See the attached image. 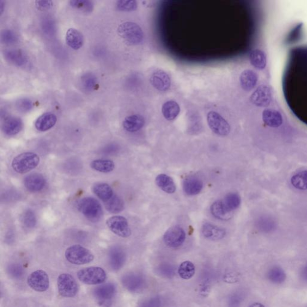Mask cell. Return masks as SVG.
I'll use <instances>...</instances> for the list:
<instances>
[{"mask_svg": "<svg viewBox=\"0 0 307 307\" xmlns=\"http://www.w3.org/2000/svg\"><path fill=\"white\" fill-rule=\"evenodd\" d=\"M40 163V157L37 154L26 152L20 154L13 158L12 166L18 174H24L33 170Z\"/></svg>", "mask_w": 307, "mask_h": 307, "instance_id": "obj_1", "label": "cell"}, {"mask_svg": "<svg viewBox=\"0 0 307 307\" xmlns=\"http://www.w3.org/2000/svg\"><path fill=\"white\" fill-rule=\"evenodd\" d=\"M77 208L91 222H99L103 217V211L101 204L93 198L88 197L80 199L77 204Z\"/></svg>", "mask_w": 307, "mask_h": 307, "instance_id": "obj_2", "label": "cell"}, {"mask_svg": "<svg viewBox=\"0 0 307 307\" xmlns=\"http://www.w3.org/2000/svg\"><path fill=\"white\" fill-rule=\"evenodd\" d=\"M66 260L76 265H85L93 262L94 256L90 250L80 245H74L67 248L65 252Z\"/></svg>", "mask_w": 307, "mask_h": 307, "instance_id": "obj_3", "label": "cell"}, {"mask_svg": "<svg viewBox=\"0 0 307 307\" xmlns=\"http://www.w3.org/2000/svg\"><path fill=\"white\" fill-rule=\"evenodd\" d=\"M117 31L119 36L131 45H138L144 39V33L141 26L134 23L126 22L121 24Z\"/></svg>", "mask_w": 307, "mask_h": 307, "instance_id": "obj_4", "label": "cell"}, {"mask_svg": "<svg viewBox=\"0 0 307 307\" xmlns=\"http://www.w3.org/2000/svg\"><path fill=\"white\" fill-rule=\"evenodd\" d=\"M78 279L83 283L97 285L103 283L107 279V274L103 268L91 266L80 269L77 272Z\"/></svg>", "mask_w": 307, "mask_h": 307, "instance_id": "obj_5", "label": "cell"}, {"mask_svg": "<svg viewBox=\"0 0 307 307\" xmlns=\"http://www.w3.org/2000/svg\"><path fill=\"white\" fill-rule=\"evenodd\" d=\"M57 285L59 294L62 297H74L79 290V286L76 280L69 274H60L58 277Z\"/></svg>", "mask_w": 307, "mask_h": 307, "instance_id": "obj_6", "label": "cell"}, {"mask_svg": "<svg viewBox=\"0 0 307 307\" xmlns=\"http://www.w3.org/2000/svg\"><path fill=\"white\" fill-rule=\"evenodd\" d=\"M207 122L211 130L217 135L226 136L230 133V124L219 113L210 111L207 115Z\"/></svg>", "mask_w": 307, "mask_h": 307, "instance_id": "obj_7", "label": "cell"}, {"mask_svg": "<svg viewBox=\"0 0 307 307\" xmlns=\"http://www.w3.org/2000/svg\"><path fill=\"white\" fill-rule=\"evenodd\" d=\"M106 225L109 230L118 236L128 238L131 234L128 220L121 215H114L109 218L106 221Z\"/></svg>", "mask_w": 307, "mask_h": 307, "instance_id": "obj_8", "label": "cell"}, {"mask_svg": "<svg viewBox=\"0 0 307 307\" xmlns=\"http://www.w3.org/2000/svg\"><path fill=\"white\" fill-rule=\"evenodd\" d=\"M27 283L32 289L36 292H46L50 287L49 276L41 269L34 271L28 276Z\"/></svg>", "mask_w": 307, "mask_h": 307, "instance_id": "obj_9", "label": "cell"}, {"mask_svg": "<svg viewBox=\"0 0 307 307\" xmlns=\"http://www.w3.org/2000/svg\"><path fill=\"white\" fill-rule=\"evenodd\" d=\"M186 234L181 227L174 226L166 231L163 240L167 246L176 249L181 246L185 240Z\"/></svg>", "mask_w": 307, "mask_h": 307, "instance_id": "obj_10", "label": "cell"}, {"mask_svg": "<svg viewBox=\"0 0 307 307\" xmlns=\"http://www.w3.org/2000/svg\"><path fill=\"white\" fill-rule=\"evenodd\" d=\"M94 297L102 304L110 303L117 294V287L113 283L100 285L93 291Z\"/></svg>", "mask_w": 307, "mask_h": 307, "instance_id": "obj_11", "label": "cell"}, {"mask_svg": "<svg viewBox=\"0 0 307 307\" xmlns=\"http://www.w3.org/2000/svg\"><path fill=\"white\" fill-rule=\"evenodd\" d=\"M151 83L156 90L160 91L168 90L171 85V79L169 75L163 70H157L151 75Z\"/></svg>", "mask_w": 307, "mask_h": 307, "instance_id": "obj_12", "label": "cell"}, {"mask_svg": "<svg viewBox=\"0 0 307 307\" xmlns=\"http://www.w3.org/2000/svg\"><path fill=\"white\" fill-rule=\"evenodd\" d=\"M24 186L29 192H38L44 188L47 184V180L41 174L29 175L24 180Z\"/></svg>", "mask_w": 307, "mask_h": 307, "instance_id": "obj_13", "label": "cell"}, {"mask_svg": "<svg viewBox=\"0 0 307 307\" xmlns=\"http://www.w3.org/2000/svg\"><path fill=\"white\" fill-rule=\"evenodd\" d=\"M205 238L211 241H219L223 239L226 235V231L219 226L211 224L210 223H206L202 228Z\"/></svg>", "mask_w": 307, "mask_h": 307, "instance_id": "obj_14", "label": "cell"}, {"mask_svg": "<svg viewBox=\"0 0 307 307\" xmlns=\"http://www.w3.org/2000/svg\"><path fill=\"white\" fill-rule=\"evenodd\" d=\"M124 286L131 292H137L143 287L144 280L139 274L128 273L125 275L122 278Z\"/></svg>", "mask_w": 307, "mask_h": 307, "instance_id": "obj_15", "label": "cell"}, {"mask_svg": "<svg viewBox=\"0 0 307 307\" xmlns=\"http://www.w3.org/2000/svg\"><path fill=\"white\" fill-rule=\"evenodd\" d=\"M109 263L112 270L118 271L123 267L126 262V255L118 247L112 248L109 253Z\"/></svg>", "mask_w": 307, "mask_h": 307, "instance_id": "obj_16", "label": "cell"}, {"mask_svg": "<svg viewBox=\"0 0 307 307\" xmlns=\"http://www.w3.org/2000/svg\"><path fill=\"white\" fill-rule=\"evenodd\" d=\"M203 182L196 177H188L183 182V189L189 196L198 195L203 190Z\"/></svg>", "mask_w": 307, "mask_h": 307, "instance_id": "obj_17", "label": "cell"}, {"mask_svg": "<svg viewBox=\"0 0 307 307\" xmlns=\"http://www.w3.org/2000/svg\"><path fill=\"white\" fill-rule=\"evenodd\" d=\"M145 125V119L141 115H131L127 117L123 123L124 128L128 132H136Z\"/></svg>", "mask_w": 307, "mask_h": 307, "instance_id": "obj_18", "label": "cell"}, {"mask_svg": "<svg viewBox=\"0 0 307 307\" xmlns=\"http://www.w3.org/2000/svg\"><path fill=\"white\" fill-rule=\"evenodd\" d=\"M57 121V118L51 113H45L40 116L35 123V128L39 131H46L50 130Z\"/></svg>", "mask_w": 307, "mask_h": 307, "instance_id": "obj_19", "label": "cell"}, {"mask_svg": "<svg viewBox=\"0 0 307 307\" xmlns=\"http://www.w3.org/2000/svg\"><path fill=\"white\" fill-rule=\"evenodd\" d=\"M66 40L69 47L75 50L81 48L84 42L82 34L75 28L68 29L66 35Z\"/></svg>", "mask_w": 307, "mask_h": 307, "instance_id": "obj_20", "label": "cell"}, {"mask_svg": "<svg viewBox=\"0 0 307 307\" xmlns=\"http://www.w3.org/2000/svg\"><path fill=\"white\" fill-rule=\"evenodd\" d=\"M211 212L212 215L216 219L227 221L232 217V212H231L225 205L223 201H217L212 204Z\"/></svg>", "mask_w": 307, "mask_h": 307, "instance_id": "obj_21", "label": "cell"}, {"mask_svg": "<svg viewBox=\"0 0 307 307\" xmlns=\"http://www.w3.org/2000/svg\"><path fill=\"white\" fill-rule=\"evenodd\" d=\"M23 123L20 118L10 117L5 121L2 126V130L8 136H14L22 130Z\"/></svg>", "mask_w": 307, "mask_h": 307, "instance_id": "obj_22", "label": "cell"}, {"mask_svg": "<svg viewBox=\"0 0 307 307\" xmlns=\"http://www.w3.org/2000/svg\"><path fill=\"white\" fill-rule=\"evenodd\" d=\"M155 183L161 190L166 193L172 194L176 192V185L173 179L168 175L161 174L156 177Z\"/></svg>", "mask_w": 307, "mask_h": 307, "instance_id": "obj_23", "label": "cell"}, {"mask_svg": "<svg viewBox=\"0 0 307 307\" xmlns=\"http://www.w3.org/2000/svg\"><path fill=\"white\" fill-rule=\"evenodd\" d=\"M93 190L94 194L104 203H107L115 195L112 187L106 183H98L94 185Z\"/></svg>", "mask_w": 307, "mask_h": 307, "instance_id": "obj_24", "label": "cell"}, {"mask_svg": "<svg viewBox=\"0 0 307 307\" xmlns=\"http://www.w3.org/2000/svg\"><path fill=\"white\" fill-rule=\"evenodd\" d=\"M270 98L268 88L265 86H260L253 93L250 101L257 106H264L268 103Z\"/></svg>", "mask_w": 307, "mask_h": 307, "instance_id": "obj_25", "label": "cell"}, {"mask_svg": "<svg viewBox=\"0 0 307 307\" xmlns=\"http://www.w3.org/2000/svg\"><path fill=\"white\" fill-rule=\"evenodd\" d=\"M161 112L163 117L168 121H172L178 117L180 112V107L179 103L174 101H169L165 102L161 107Z\"/></svg>", "mask_w": 307, "mask_h": 307, "instance_id": "obj_26", "label": "cell"}, {"mask_svg": "<svg viewBox=\"0 0 307 307\" xmlns=\"http://www.w3.org/2000/svg\"><path fill=\"white\" fill-rule=\"evenodd\" d=\"M4 56L9 63L17 66H23L27 62L26 56L20 50H13L5 51Z\"/></svg>", "mask_w": 307, "mask_h": 307, "instance_id": "obj_27", "label": "cell"}, {"mask_svg": "<svg viewBox=\"0 0 307 307\" xmlns=\"http://www.w3.org/2000/svg\"><path fill=\"white\" fill-rule=\"evenodd\" d=\"M239 80L242 88L244 90L249 91L254 88L256 84L257 77L254 72L250 70H246L242 72Z\"/></svg>", "mask_w": 307, "mask_h": 307, "instance_id": "obj_28", "label": "cell"}, {"mask_svg": "<svg viewBox=\"0 0 307 307\" xmlns=\"http://www.w3.org/2000/svg\"><path fill=\"white\" fill-rule=\"evenodd\" d=\"M266 277L272 283L280 284L283 283L287 277L283 269L275 266L269 269Z\"/></svg>", "mask_w": 307, "mask_h": 307, "instance_id": "obj_29", "label": "cell"}, {"mask_svg": "<svg viewBox=\"0 0 307 307\" xmlns=\"http://www.w3.org/2000/svg\"><path fill=\"white\" fill-rule=\"evenodd\" d=\"M91 168L102 173H109L114 171L115 165L110 160L98 159L93 160L90 164Z\"/></svg>", "mask_w": 307, "mask_h": 307, "instance_id": "obj_30", "label": "cell"}, {"mask_svg": "<svg viewBox=\"0 0 307 307\" xmlns=\"http://www.w3.org/2000/svg\"><path fill=\"white\" fill-rule=\"evenodd\" d=\"M263 119L264 122L269 126L277 128L282 123V118L279 112L272 110H266L263 112Z\"/></svg>", "mask_w": 307, "mask_h": 307, "instance_id": "obj_31", "label": "cell"}, {"mask_svg": "<svg viewBox=\"0 0 307 307\" xmlns=\"http://www.w3.org/2000/svg\"><path fill=\"white\" fill-rule=\"evenodd\" d=\"M104 206L107 211L112 214L119 213L125 209L123 201L116 195L107 203H104Z\"/></svg>", "mask_w": 307, "mask_h": 307, "instance_id": "obj_32", "label": "cell"}, {"mask_svg": "<svg viewBox=\"0 0 307 307\" xmlns=\"http://www.w3.org/2000/svg\"><path fill=\"white\" fill-rule=\"evenodd\" d=\"M223 202L226 208L230 211L232 212L234 210L239 208L241 205V200L238 194L230 193L225 196Z\"/></svg>", "mask_w": 307, "mask_h": 307, "instance_id": "obj_33", "label": "cell"}, {"mask_svg": "<svg viewBox=\"0 0 307 307\" xmlns=\"http://www.w3.org/2000/svg\"><path fill=\"white\" fill-rule=\"evenodd\" d=\"M179 274L182 279L189 280L192 279L195 274V266L190 261H185L180 265Z\"/></svg>", "mask_w": 307, "mask_h": 307, "instance_id": "obj_34", "label": "cell"}, {"mask_svg": "<svg viewBox=\"0 0 307 307\" xmlns=\"http://www.w3.org/2000/svg\"><path fill=\"white\" fill-rule=\"evenodd\" d=\"M69 3L74 9L83 13H91L94 9L93 2L89 0H71Z\"/></svg>", "mask_w": 307, "mask_h": 307, "instance_id": "obj_35", "label": "cell"}, {"mask_svg": "<svg viewBox=\"0 0 307 307\" xmlns=\"http://www.w3.org/2000/svg\"><path fill=\"white\" fill-rule=\"evenodd\" d=\"M292 184L300 190L307 189V171H303L295 175L291 179Z\"/></svg>", "mask_w": 307, "mask_h": 307, "instance_id": "obj_36", "label": "cell"}, {"mask_svg": "<svg viewBox=\"0 0 307 307\" xmlns=\"http://www.w3.org/2000/svg\"><path fill=\"white\" fill-rule=\"evenodd\" d=\"M251 63L257 69H262L265 66V57L262 51L258 50L253 51L250 55Z\"/></svg>", "mask_w": 307, "mask_h": 307, "instance_id": "obj_37", "label": "cell"}, {"mask_svg": "<svg viewBox=\"0 0 307 307\" xmlns=\"http://www.w3.org/2000/svg\"><path fill=\"white\" fill-rule=\"evenodd\" d=\"M7 271L10 277L16 280L22 279L24 275L23 266L18 263L10 264L7 266Z\"/></svg>", "mask_w": 307, "mask_h": 307, "instance_id": "obj_38", "label": "cell"}, {"mask_svg": "<svg viewBox=\"0 0 307 307\" xmlns=\"http://www.w3.org/2000/svg\"><path fill=\"white\" fill-rule=\"evenodd\" d=\"M258 228L264 232L268 233L274 230L276 227V223L274 221L268 217L260 218L257 223Z\"/></svg>", "mask_w": 307, "mask_h": 307, "instance_id": "obj_39", "label": "cell"}, {"mask_svg": "<svg viewBox=\"0 0 307 307\" xmlns=\"http://www.w3.org/2000/svg\"><path fill=\"white\" fill-rule=\"evenodd\" d=\"M117 7L120 11L131 12L137 9V3L134 0H120L117 2Z\"/></svg>", "mask_w": 307, "mask_h": 307, "instance_id": "obj_40", "label": "cell"}, {"mask_svg": "<svg viewBox=\"0 0 307 307\" xmlns=\"http://www.w3.org/2000/svg\"><path fill=\"white\" fill-rule=\"evenodd\" d=\"M82 85L85 90L87 91H92L97 86V79L92 74H85L82 77Z\"/></svg>", "mask_w": 307, "mask_h": 307, "instance_id": "obj_41", "label": "cell"}, {"mask_svg": "<svg viewBox=\"0 0 307 307\" xmlns=\"http://www.w3.org/2000/svg\"><path fill=\"white\" fill-rule=\"evenodd\" d=\"M1 38L5 45H14L18 41L17 35L11 30L6 29L2 32Z\"/></svg>", "mask_w": 307, "mask_h": 307, "instance_id": "obj_42", "label": "cell"}, {"mask_svg": "<svg viewBox=\"0 0 307 307\" xmlns=\"http://www.w3.org/2000/svg\"><path fill=\"white\" fill-rule=\"evenodd\" d=\"M22 220L23 224L27 228H33L36 225V217L31 210H28L25 212L23 215Z\"/></svg>", "mask_w": 307, "mask_h": 307, "instance_id": "obj_43", "label": "cell"}, {"mask_svg": "<svg viewBox=\"0 0 307 307\" xmlns=\"http://www.w3.org/2000/svg\"><path fill=\"white\" fill-rule=\"evenodd\" d=\"M36 6L39 10H47L53 6V2L51 0H39L36 1Z\"/></svg>", "mask_w": 307, "mask_h": 307, "instance_id": "obj_44", "label": "cell"}, {"mask_svg": "<svg viewBox=\"0 0 307 307\" xmlns=\"http://www.w3.org/2000/svg\"><path fill=\"white\" fill-rule=\"evenodd\" d=\"M33 104L30 101L28 100H23V101L20 102L18 104L19 108L22 110L23 111H26V110H30Z\"/></svg>", "mask_w": 307, "mask_h": 307, "instance_id": "obj_45", "label": "cell"}, {"mask_svg": "<svg viewBox=\"0 0 307 307\" xmlns=\"http://www.w3.org/2000/svg\"><path fill=\"white\" fill-rule=\"evenodd\" d=\"M301 277L304 281L307 282V264L304 266L301 271Z\"/></svg>", "mask_w": 307, "mask_h": 307, "instance_id": "obj_46", "label": "cell"}, {"mask_svg": "<svg viewBox=\"0 0 307 307\" xmlns=\"http://www.w3.org/2000/svg\"><path fill=\"white\" fill-rule=\"evenodd\" d=\"M249 307H265L264 306L263 304H262L256 303L252 304V305L250 306Z\"/></svg>", "mask_w": 307, "mask_h": 307, "instance_id": "obj_47", "label": "cell"}, {"mask_svg": "<svg viewBox=\"0 0 307 307\" xmlns=\"http://www.w3.org/2000/svg\"><path fill=\"white\" fill-rule=\"evenodd\" d=\"M3 9H4V2L2 1H1V2H0V12H1V14L2 13V11H3Z\"/></svg>", "mask_w": 307, "mask_h": 307, "instance_id": "obj_48", "label": "cell"}, {"mask_svg": "<svg viewBox=\"0 0 307 307\" xmlns=\"http://www.w3.org/2000/svg\"><path fill=\"white\" fill-rule=\"evenodd\" d=\"M142 307H149V306H143Z\"/></svg>", "mask_w": 307, "mask_h": 307, "instance_id": "obj_49", "label": "cell"}]
</instances>
